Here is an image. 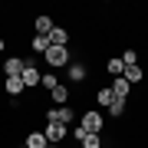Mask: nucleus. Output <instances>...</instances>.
Here are the masks:
<instances>
[{"label":"nucleus","mask_w":148,"mask_h":148,"mask_svg":"<svg viewBox=\"0 0 148 148\" xmlns=\"http://www.w3.org/2000/svg\"><path fill=\"white\" fill-rule=\"evenodd\" d=\"M43 63H46L49 69L66 66V63H69V49H66V46H49L46 53H43Z\"/></svg>","instance_id":"obj_1"},{"label":"nucleus","mask_w":148,"mask_h":148,"mask_svg":"<svg viewBox=\"0 0 148 148\" xmlns=\"http://www.w3.org/2000/svg\"><path fill=\"white\" fill-rule=\"evenodd\" d=\"M79 125L86 128V132H92V135H99V132H102V125H106V115H102V112H95V109H89V112H82V119H79Z\"/></svg>","instance_id":"obj_2"},{"label":"nucleus","mask_w":148,"mask_h":148,"mask_svg":"<svg viewBox=\"0 0 148 148\" xmlns=\"http://www.w3.org/2000/svg\"><path fill=\"white\" fill-rule=\"evenodd\" d=\"M43 135H46V142H49V145H59V142L69 135V125H59V122H46Z\"/></svg>","instance_id":"obj_3"},{"label":"nucleus","mask_w":148,"mask_h":148,"mask_svg":"<svg viewBox=\"0 0 148 148\" xmlns=\"http://www.w3.org/2000/svg\"><path fill=\"white\" fill-rule=\"evenodd\" d=\"M73 119H76V112L69 109V106H56V109L46 112V122H59V125H69Z\"/></svg>","instance_id":"obj_4"},{"label":"nucleus","mask_w":148,"mask_h":148,"mask_svg":"<svg viewBox=\"0 0 148 148\" xmlns=\"http://www.w3.org/2000/svg\"><path fill=\"white\" fill-rule=\"evenodd\" d=\"M20 79H23V86H27V89H36L40 79H43V73H40L33 63H27V66H23V73H20Z\"/></svg>","instance_id":"obj_5"},{"label":"nucleus","mask_w":148,"mask_h":148,"mask_svg":"<svg viewBox=\"0 0 148 148\" xmlns=\"http://www.w3.org/2000/svg\"><path fill=\"white\" fill-rule=\"evenodd\" d=\"M23 66H27V63H23L20 56H7L3 59V76H7V79H16V76L23 73Z\"/></svg>","instance_id":"obj_6"},{"label":"nucleus","mask_w":148,"mask_h":148,"mask_svg":"<svg viewBox=\"0 0 148 148\" xmlns=\"http://www.w3.org/2000/svg\"><path fill=\"white\" fill-rule=\"evenodd\" d=\"M122 79H125L128 86H135V82H142V79H145V73H142V66L135 63V66H125V69H122Z\"/></svg>","instance_id":"obj_7"},{"label":"nucleus","mask_w":148,"mask_h":148,"mask_svg":"<svg viewBox=\"0 0 148 148\" xmlns=\"http://www.w3.org/2000/svg\"><path fill=\"white\" fill-rule=\"evenodd\" d=\"M109 89H112V95H115V99H125V102H128V95H132V86L122 79V76H119V79L109 86Z\"/></svg>","instance_id":"obj_8"},{"label":"nucleus","mask_w":148,"mask_h":148,"mask_svg":"<svg viewBox=\"0 0 148 148\" xmlns=\"http://www.w3.org/2000/svg\"><path fill=\"white\" fill-rule=\"evenodd\" d=\"M46 40H49V46H66V43H69V33H66L63 27H53Z\"/></svg>","instance_id":"obj_9"},{"label":"nucleus","mask_w":148,"mask_h":148,"mask_svg":"<svg viewBox=\"0 0 148 148\" xmlns=\"http://www.w3.org/2000/svg\"><path fill=\"white\" fill-rule=\"evenodd\" d=\"M49 95H53V102H59V106H66V102H69V89H66L63 82H56L53 89H49Z\"/></svg>","instance_id":"obj_10"},{"label":"nucleus","mask_w":148,"mask_h":148,"mask_svg":"<svg viewBox=\"0 0 148 148\" xmlns=\"http://www.w3.org/2000/svg\"><path fill=\"white\" fill-rule=\"evenodd\" d=\"M33 27H36V36H49L53 20H49V16H36V20H33Z\"/></svg>","instance_id":"obj_11"},{"label":"nucleus","mask_w":148,"mask_h":148,"mask_svg":"<svg viewBox=\"0 0 148 148\" xmlns=\"http://www.w3.org/2000/svg\"><path fill=\"white\" fill-rule=\"evenodd\" d=\"M49 142H46V135H43V132H30L27 135V148H46Z\"/></svg>","instance_id":"obj_12"},{"label":"nucleus","mask_w":148,"mask_h":148,"mask_svg":"<svg viewBox=\"0 0 148 148\" xmlns=\"http://www.w3.org/2000/svg\"><path fill=\"white\" fill-rule=\"evenodd\" d=\"M3 89L10 92V95H20L23 89H27V86H23V79H20V76H16V79H7V82H3Z\"/></svg>","instance_id":"obj_13"},{"label":"nucleus","mask_w":148,"mask_h":148,"mask_svg":"<svg viewBox=\"0 0 148 148\" xmlns=\"http://www.w3.org/2000/svg\"><path fill=\"white\" fill-rule=\"evenodd\" d=\"M122 69H125V66H122V59H119V56H112V59H106V73H112V76H115V79L122 76Z\"/></svg>","instance_id":"obj_14"},{"label":"nucleus","mask_w":148,"mask_h":148,"mask_svg":"<svg viewBox=\"0 0 148 148\" xmlns=\"http://www.w3.org/2000/svg\"><path fill=\"white\" fill-rule=\"evenodd\" d=\"M69 79H73V82H82L86 79V66L82 63H73V66H69Z\"/></svg>","instance_id":"obj_15"},{"label":"nucleus","mask_w":148,"mask_h":148,"mask_svg":"<svg viewBox=\"0 0 148 148\" xmlns=\"http://www.w3.org/2000/svg\"><path fill=\"white\" fill-rule=\"evenodd\" d=\"M109 115H112V119H122V115H125V99H112Z\"/></svg>","instance_id":"obj_16"},{"label":"nucleus","mask_w":148,"mask_h":148,"mask_svg":"<svg viewBox=\"0 0 148 148\" xmlns=\"http://www.w3.org/2000/svg\"><path fill=\"white\" fill-rule=\"evenodd\" d=\"M95 99H99V106H112V99H115V95H112V89H109V86H106V89H99V92H95Z\"/></svg>","instance_id":"obj_17"},{"label":"nucleus","mask_w":148,"mask_h":148,"mask_svg":"<svg viewBox=\"0 0 148 148\" xmlns=\"http://www.w3.org/2000/svg\"><path fill=\"white\" fill-rule=\"evenodd\" d=\"M30 46H33V53H46V49H49V40L46 36H33Z\"/></svg>","instance_id":"obj_18"},{"label":"nucleus","mask_w":148,"mask_h":148,"mask_svg":"<svg viewBox=\"0 0 148 148\" xmlns=\"http://www.w3.org/2000/svg\"><path fill=\"white\" fill-rule=\"evenodd\" d=\"M82 148H102V138L89 132V135H86V138H82Z\"/></svg>","instance_id":"obj_19"},{"label":"nucleus","mask_w":148,"mask_h":148,"mask_svg":"<svg viewBox=\"0 0 148 148\" xmlns=\"http://www.w3.org/2000/svg\"><path fill=\"white\" fill-rule=\"evenodd\" d=\"M119 59H122V66H135V63H138V56H135V49H125V53H122Z\"/></svg>","instance_id":"obj_20"},{"label":"nucleus","mask_w":148,"mask_h":148,"mask_svg":"<svg viewBox=\"0 0 148 148\" xmlns=\"http://www.w3.org/2000/svg\"><path fill=\"white\" fill-rule=\"evenodd\" d=\"M56 82H59V79H56L53 73H43V79H40V86H43V89H53Z\"/></svg>","instance_id":"obj_21"},{"label":"nucleus","mask_w":148,"mask_h":148,"mask_svg":"<svg viewBox=\"0 0 148 148\" xmlns=\"http://www.w3.org/2000/svg\"><path fill=\"white\" fill-rule=\"evenodd\" d=\"M86 135H89V132H86V128H82V125H76V128H73V138H76V142H82V138H86Z\"/></svg>","instance_id":"obj_22"},{"label":"nucleus","mask_w":148,"mask_h":148,"mask_svg":"<svg viewBox=\"0 0 148 148\" xmlns=\"http://www.w3.org/2000/svg\"><path fill=\"white\" fill-rule=\"evenodd\" d=\"M3 49H7V40H3V36H0V53H3Z\"/></svg>","instance_id":"obj_23"},{"label":"nucleus","mask_w":148,"mask_h":148,"mask_svg":"<svg viewBox=\"0 0 148 148\" xmlns=\"http://www.w3.org/2000/svg\"><path fill=\"white\" fill-rule=\"evenodd\" d=\"M46 148H59V145H46Z\"/></svg>","instance_id":"obj_24"}]
</instances>
